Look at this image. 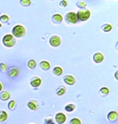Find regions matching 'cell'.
<instances>
[{
    "label": "cell",
    "instance_id": "cell-23",
    "mask_svg": "<svg viewBox=\"0 0 118 124\" xmlns=\"http://www.w3.org/2000/svg\"><path fill=\"white\" fill-rule=\"evenodd\" d=\"M100 92H101V95H108L109 92H110V90H109L108 87H101V90H100Z\"/></svg>",
    "mask_w": 118,
    "mask_h": 124
},
{
    "label": "cell",
    "instance_id": "cell-2",
    "mask_svg": "<svg viewBox=\"0 0 118 124\" xmlns=\"http://www.w3.org/2000/svg\"><path fill=\"white\" fill-rule=\"evenodd\" d=\"M2 42L6 48H13V46L16 45V39L11 34H5L2 38Z\"/></svg>",
    "mask_w": 118,
    "mask_h": 124
},
{
    "label": "cell",
    "instance_id": "cell-9",
    "mask_svg": "<svg viewBox=\"0 0 118 124\" xmlns=\"http://www.w3.org/2000/svg\"><path fill=\"white\" fill-rule=\"evenodd\" d=\"M20 75V68L18 67H11L9 69V71H8V76L10 78H16V77H18Z\"/></svg>",
    "mask_w": 118,
    "mask_h": 124
},
{
    "label": "cell",
    "instance_id": "cell-8",
    "mask_svg": "<svg viewBox=\"0 0 118 124\" xmlns=\"http://www.w3.org/2000/svg\"><path fill=\"white\" fill-rule=\"evenodd\" d=\"M63 21V17L59 14H55L52 16V22L54 24H60V23Z\"/></svg>",
    "mask_w": 118,
    "mask_h": 124
},
{
    "label": "cell",
    "instance_id": "cell-5",
    "mask_svg": "<svg viewBox=\"0 0 118 124\" xmlns=\"http://www.w3.org/2000/svg\"><path fill=\"white\" fill-rule=\"evenodd\" d=\"M50 45L54 46V48H56V46H59L61 45V38L60 36L58 35H52L50 37Z\"/></svg>",
    "mask_w": 118,
    "mask_h": 124
},
{
    "label": "cell",
    "instance_id": "cell-24",
    "mask_svg": "<svg viewBox=\"0 0 118 124\" xmlns=\"http://www.w3.org/2000/svg\"><path fill=\"white\" fill-rule=\"evenodd\" d=\"M20 3H21L23 6H30L31 5L30 0H20Z\"/></svg>",
    "mask_w": 118,
    "mask_h": 124
},
{
    "label": "cell",
    "instance_id": "cell-11",
    "mask_svg": "<svg viewBox=\"0 0 118 124\" xmlns=\"http://www.w3.org/2000/svg\"><path fill=\"white\" fill-rule=\"evenodd\" d=\"M103 60H104V55L101 53L97 52L93 55V61L95 63H101V62H103Z\"/></svg>",
    "mask_w": 118,
    "mask_h": 124
},
{
    "label": "cell",
    "instance_id": "cell-21",
    "mask_svg": "<svg viewBox=\"0 0 118 124\" xmlns=\"http://www.w3.org/2000/svg\"><path fill=\"white\" fill-rule=\"evenodd\" d=\"M101 30L104 31V32H110V31L112 30V25L110 24H104L101 26Z\"/></svg>",
    "mask_w": 118,
    "mask_h": 124
},
{
    "label": "cell",
    "instance_id": "cell-27",
    "mask_svg": "<svg viewBox=\"0 0 118 124\" xmlns=\"http://www.w3.org/2000/svg\"><path fill=\"white\" fill-rule=\"evenodd\" d=\"M7 107H8L9 110H15L16 108V101L15 100H10V101L8 102V106Z\"/></svg>",
    "mask_w": 118,
    "mask_h": 124
},
{
    "label": "cell",
    "instance_id": "cell-25",
    "mask_svg": "<svg viewBox=\"0 0 118 124\" xmlns=\"http://www.w3.org/2000/svg\"><path fill=\"white\" fill-rule=\"evenodd\" d=\"M6 70H7L6 64L4 63V62H1V63H0V71H1V72H5Z\"/></svg>",
    "mask_w": 118,
    "mask_h": 124
},
{
    "label": "cell",
    "instance_id": "cell-35",
    "mask_svg": "<svg viewBox=\"0 0 118 124\" xmlns=\"http://www.w3.org/2000/svg\"><path fill=\"white\" fill-rule=\"evenodd\" d=\"M31 124H32V123H31Z\"/></svg>",
    "mask_w": 118,
    "mask_h": 124
},
{
    "label": "cell",
    "instance_id": "cell-20",
    "mask_svg": "<svg viewBox=\"0 0 118 124\" xmlns=\"http://www.w3.org/2000/svg\"><path fill=\"white\" fill-rule=\"evenodd\" d=\"M9 21V17L6 15H2L1 17H0V23L1 24H6V23H8Z\"/></svg>",
    "mask_w": 118,
    "mask_h": 124
},
{
    "label": "cell",
    "instance_id": "cell-19",
    "mask_svg": "<svg viewBox=\"0 0 118 124\" xmlns=\"http://www.w3.org/2000/svg\"><path fill=\"white\" fill-rule=\"evenodd\" d=\"M65 92H66V89H65L64 87L60 86V87H59L57 90H56V94H57L58 96H62V95H64Z\"/></svg>",
    "mask_w": 118,
    "mask_h": 124
},
{
    "label": "cell",
    "instance_id": "cell-30",
    "mask_svg": "<svg viewBox=\"0 0 118 124\" xmlns=\"http://www.w3.org/2000/svg\"><path fill=\"white\" fill-rule=\"evenodd\" d=\"M53 123H54V120L51 118H47L45 120V124H53Z\"/></svg>",
    "mask_w": 118,
    "mask_h": 124
},
{
    "label": "cell",
    "instance_id": "cell-6",
    "mask_svg": "<svg viewBox=\"0 0 118 124\" xmlns=\"http://www.w3.org/2000/svg\"><path fill=\"white\" fill-rule=\"evenodd\" d=\"M55 121L56 124H64L66 121V116L63 113H57L55 115Z\"/></svg>",
    "mask_w": 118,
    "mask_h": 124
},
{
    "label": "cell",
    "instance_id": "cell-22",
    "mask_svg": "<svg viewBox=\"0 0 118 124\" xmlns=\"http://www.w3.org/2000/svg\"><path fill=\"white\" fill-rule=\"evenodd\" d=\"M27 66H28L30 69H33V68L36 67V62H35V60L31 59V60H29L28 62H27Z\"/></svg>",
    "mask_w": 118,
    "mask_h": 124
},
{
    "label": "cell",
    "instance_id": "cell-33",
    "mask_svg": "<svg viewBox=\"0 0 118 124\" xmlns=\"http://www.w3.org/2000/svg\"><path fill=\"white\" fill-rule=\"evenodd\" d=\"M1 27H2V24H1V23H0V28H1Z\"/></svg>",
    "mask_w": 118,
    "mask_h": 124
},
{
    "label": "cell",
    "instance_id": "cell-34",
    "mask_svg": "<svg viewBox=\"0 0 118 124\" xmlns=\"http://www.w3.org/2000/svg\"><path fill=\"white\" fill-rule=\"evenodd\" d=\"M53 124H55V123H53Z\"/></svg>",
    "mask_w": 118,
    "mask_h": 124
},
{
    "label": "cell",
    "instance_id": "cell-4",
    "mask_svg": "<svg viewBox=\"0 0 118 124\" xmlns=\"http://www.w3.org/2000/svg\"><path fill=\"white\" fill-rule=\"evenodd\" d=\"M65 21L67 24H76L78 21V17H77V14L74 13V11H69L65 15Z\"/></svg>",
    "mask_w": 118,
    "mask_h": 124
},
{
    "label": "cell",
    "instance_id": "cell-16",
    "mask_svg": "<svg viewBox=\"0 0 118 124\" xmlns=\"http://www.w3.org/2000/svg\"><path fill=\"white\" fill-rule=\"evenodd\" d=\"M7 113L5 111H0V122H5L6 120H7Z\"/></svg>",
    "mask_w": 118,
    "mask_h": 124
},
{
    "label": "cell",
    "instance_id": "cell-1",
    "mask_svg": "<svg viewBox=\"0 0 118 124\" xmlns=\"http://www.w3.org/2000/svg\"><path fill=\"white\" fill-rule=\"evenodd\" d=\"M25 34H26V29L23 25H16L13 28V33H11V35L14 37L22 38V37L25 36Z\"/></svg>",
    "mask_w": 118,
    "mask_h": 124
},
{
    "label": "cell",
    "instance_id": "cell-10",
    "mask_svg": "<svg viewBox=\"0 0 118 124\" xmlns=\"http://www.w3.org/2000/svg\"><path fill=\"white\" fill-rule=\"evenodd\" d=\"M64 83L67 84V85H74L75 83H76V79H75L74 76H70V75H67L64 77Z\"/></svg>",
    "mask_w": 118,
    "mask_h": 124
},
{
    "label": "cell",
    "instance_id": "cell-14",
    "mask_svg": "<svg viewBox=\"0 0 118 124\" xmlns=\"http://www.w3.org/2000/svg\"><path fill=\"white\" fill-rule=\"evenodd\" d=\"M39 66H41V68L42 69V70H49L51 65H50V62L49 61H46V60H42L41 63H39Z\"/></svg>",
    "mask_w": 118,
    "mask_h": 124
},
{
    "label": "cell",
    "instance_id": "cell-17",
    "mask_svg": "<svg viewBox=\"0 0 118 124\" xmlns=\"http://www.w3.org/2000/svg\"><path fill=\"white\" fill-rule=\"evenodd\" d=\"M62 72H63V69L60 66H56L53 68V73L55 76H60V75H62Z\"/></svg>",
    "mask_w": 118,
    "mask_h": 124
},
{
    "label": "cell",
    "instance_id": "cell-28",
    "mask_svg": "<svg viewBox=\"0 0 118 124\" xmlns=\"http://www.w3.org/2000/svg\"><path fill=\"white\" fill-rule=\"evenodd\" d=\"M86 5H87V4H86V2H84V1H79V2L77 3V6L80 7L81 9H82V8H85Z\"/></svg>",
    "mask_w": 118,
    "mask_h": 124
},
{
    "label": "cell",
    "instance_id": "cell-12",
    "mask_svg": "<svg viewBox=\"0 0 118 124\" xmlns=\"http://www.w3.org/2000/svg\"><path fill=\"white\" fill-rule=\"evenodd\" d=\"M10 98V93L8 91H1L0 92V99L2 101H5V100H8Z\"/></svg>",
    "mask_w": 118,
    "mask_h": 124
},
{
    "label": "cell",
    "instance_id": "cell-18",
    "mask_svg": "<svg viewBox=\"0 0 118 124\" xmlns=\"http://www.w3.org/2000/svg\"><path fill=\"white\" fill-rule=\"evenodd\" d=\"M65 111L68 112V113H72V112L75 111V108H76V106H75L74 103H68L67 106H65Z\"/></svg>",
    "mask_w": 118,
    "mask_h": 124
},
{
    "label": "cell",
    "instance_id": "cell-7",
    "mask_svg": "<svg viewBox=\"0 0 118 124\" xmlns=\"http://www.w3.org/2000/svg\"><path fill=\"white\" fill-rule=\"evenodd\" d=\"M41 84H42V79L39 77H33L32 79H31V81H30V85L32 87H34V88L39 87L41 86Z\"/></svg>",
    "mask_w": 118,
    "mask_h": 124
},
{
    "label": "cell",
    "instance_id": "cell-3",
    "mask_svg": "<svg viewBox=\"0 0 118 124\" xmlns=\"http://www.w3.org/2000/svg\"><path fill=\"white\" fill-rule=\"evenodd\" d=\"M77 17H78V21H81V22L87 21L90 18V10L82 8L77 13Z\"/></svg>",
    "mask_w": 118,
    "mask_h": 124
},
{
    "label": "cell",
    "instance_id": "cell-31",
    "mask_svg": "<svg viewBox=\"0 0 118 124\" xmlns=\"http://www.w3.org/2000/svg\"><path fill=\"white\" fill-rule=\"evenodd\" d=\"M2 89H3V85H2L1 83H0V92L2 91Z\"/></svg>",
    "mask_w": 118,
    "mask_h": 124
},
{
    "label": "cell",
    "instance_id": "cell-26",
    "mask_svg": "<svg viewBox=\"0 0 118 124\" xmlns=\"http://www.w3.org/2000/svg\"><path fill=\"white\" fill-rule=\"evenodd\" d=\"M69 124H82V123H81V120L76 117V118H73L72 120H70Z\"/></svg>",
    "mask_w": 118,
    "mask_h": 124
},
{
    "label": "cell",
    "instance_id": "cell-13",
    "mask_svg": "<svg viewBox=\"0 0 118 124\" xmlns=\"http://www.w3.org/2000/svg\"><path fill=\"white\" fill-rule=\"evenodd\" d=\"M118 118V114H117V112L115 111H112V112H110V113L108 114V120L109 121H111V122H114V121H116Z\"/></svg>",
    "mask_w": 118,
    "mask_h": 124
},
{
    "label": "cell",
    "instance_id": "cell-15",
    "mask_svg": "<svg viewBox=\"0 0 118 124\" xmlns=\"http://www.w3.org/2000/svg\"><path fill=\"white\" fill-rule=\"evenodd\" d=\"M27 106H28V108H30L31 111H35V110H37L38 108V103H37L36 100H30Z\"/></svg>",
    "mask_w": 118,
    "mask_h": 124
},
{
    "label": "cell",
    "instance_id": "cell-32",
    "mask_svg": "<svg viewBox=\"0 0 118 124\" xmlns=\"http://www.w3.org/2000/svg\"><path fill=\"white\" fill-rule=\"evenodd\" d=\"M115 79H116V80H118V71H116V72H115Z\"/></svg>",
    "mask_w": 118,
    "mask_h": 124
},
{
    "label": "cell",
    "instance_id": "cell-29",
    "mask_svg": "<svg viewBox=\"0 0 118 124\" xmlns=\"http://www.w3.org/2000/svg\"><path fill=\"white\" fill-rule=\"evenodd\" d=\"M67 4H68V2L66 1V0H61V1L59 2V6L60 7H66Z\"/></svg>",
    "mask_w": 118,
    "mask_h": 124
}]
</instances>
